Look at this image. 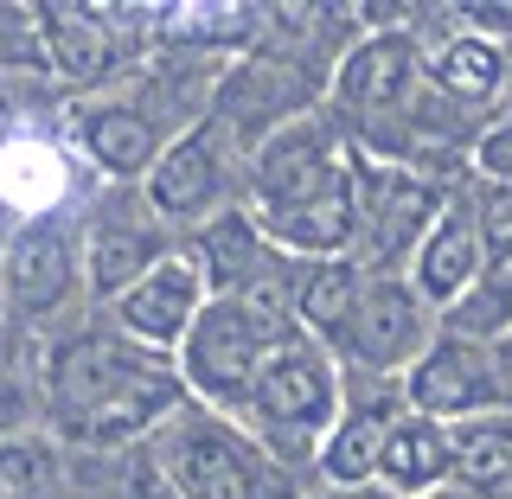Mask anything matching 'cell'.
I'll list each match as a JSON object with an SVG mask.
<instances>
[{
	"instance_id": "cell-1",
	"label": "cell",
	"mask_w": 512,
	"mask_h": 499,
	"mask_svg": "<svg viewBox=\"0 0 512 499\" xmlns=\"http://www.w3.org/2000/svg\"><path fill=\"white\" fill-rule=\"evenodd\" d=\"M180 404V378L160 346L122 333H77L52 352V416L71 442H122L141 436Z\"/></svg>"
},
{
	"instance_id": "cell-2",
	"label": "cell",
	"mask_w": 512,
	"mask_h": 499,
	"mask_svg": "<svg viewBox=\"0 0 512 499\" xmlns=\"http://www.w3.org/2000/svg\"><path fill=\"white\" fill-rule=\"evenodd\" d=\"M295 333V282L263 288L256 276L244 295H212L205 314L192 320V333L180 340V372L186 384L218 410H250L256 372L276 352V340Z\"/></svg>"
},
{
	"instance_id": "cell-3",
	"label": "cell",
	"mask_w": 512,
	"mask_h": 499,
	"mask_svg": "<svg viewBox=\"0 0 512 499\" xmlns=\"http://www.w3.org/2000/svg\"><path fill=\"white\" fill-rule=\"evenodd\" d=\"M448 199L436 180H416L404 167H378V160H359V237H352V263L384 276L397 256L423 250L416 237H429L442 224Z\"/></svg>"
},
{
	"instance_id": "cell-4",
	"label": "cell",
	"mask_w": 512,
	"mask_h": 499,
	"mask_svg": "<svg viewBox=\"0 0 512 499\" xmlns=\"http://www.w3.org/2000/svg\"><path fill=\"white\" fill-rule=\"evenodd\" d=\"M333 404H340V378H333L327 352H320L308 333L276 340V352L263 359L256 391H250L256 423L276 442H301V436H320V429L333 423Z\"/></svg>"
},
{
	"instance_id": "cell-5",
	"label": "cell",
	"mask_w": 512,
	"mask_h": 499,
	"mask_svg": "<svg viewBox=\"0 0 512 499\" xmlns=\"http://www.w3.org/2000/svg\"><path fill=\"white\" fill-rule=\"evenodd\" d=\"M352 173V154L340 141V128L327 116H295L282 128H269L263 148H256V173H250V192L256 205H288V199H308L327 180Z\"/></svg>"
},
{
	"instance_id": "cell-6",
	"label": "cell",
	"mask_w": 512,
	"mask_h": 499,
	"mask_svg": "<svg viewBox=\"0 0 512 499\" xmlns=\"http://www.w3.org/2000/svg\"><path fill=\"white\" fill-rule=\"evenodd\" d=\"M429 340V314H423V295L391 276H372L359 295V308H352L340 346L352 352L359 365H372V372H397V365H416V352Z\"/></svg>"
},
{
	"instance_id": "cell-7",
	"label": "cell",
	"mask_w": 512,
	"mask_h": 499,
	"mask_svg": "<svg viewBox=\"0 0 512 499\" xmlns=\"http://www.w3.org/2000/svg\"><path fill=\"white\" fill-rule=\"evenodd\" d=\"M128 340L141 346H180L192 333V320L205 314V276L192 263H180V256H160V263L141 276L128 295L116 301Z\"/></svg>"
},
{
	"instance_id": "cell-8",
	"label": "cell",
	"mask_w": 512,
	"mask_h": 499,
	"mask_svg": "<svg viewBox=\"0 0 512 499\" xmlns=\"http://www.w3.org/2000/svg\"><path fill=\"white\" fill-rule=\"evenodd\" d=\"M423 77V52H416L410 32H372L365 45H352L340 77H333V96L352 116H378V109H397Z\"/></svg>"
},
{
	"instance_id": "cell-9",
	"label": "cell",
	"mask_w": 512,
	"mask_h": 499,
	"mask_svg": "<svg viewBox=\"0 0 512 499\" xmlns=\"http://www.w3.org/2000/svg\"><path fill=\"white\" fill-rule=\"evenodd\" d=\"M410 404L423 416H455V423H468V416L500 410V384H493V365L480 359L468 340H448V346L423 352V359L410 365Z\"/></svg>"
},
{
	"instance_id": "cell-10",
	"label": "cell",
	"mask_w": 512,
	"mask_h": 499,
	"mask_svg": "<svg viewBox=\"0 0 512 499\" xmlns=\"http://www.w3.org/2000/svg\"><path fill=\"white\" fill-rule=\"evenodd\" d=\"M167 487L173 499H256V474L224 429L186 423L167 442Z\"/></svg>"
},
{
	"instance_id": "cell-11",
	"label": "cell",
	"mask_w": 512,
	"mask_h": 499,
	"mask_svg": "<svg viewBox=\"0 0 512 499\" xmlns=\"http://www.w3.org/2000/svg\"><path fill=\"white\" fill-rule=\"evenodd\" d=\"M487 276V244H480V218H468L461 205H448L442 224L423 237V250H416V295L429 301V308H455L468 288H480Z\"/></svg>"
},
{
	"instance_id": "cell-12",
	"label": "cell",
	"mask_w": 512,
	"mask_h": 499,
	"mask_svg": "<svg viewBox=\"0 0 512 499\" xmlns=\"http://www.w3.org/2000/svg\"><path fill=\"white\" fill-rule=\"evenodd\" d=\"M77 282V256H71V237L58 224H26L20 237L7 244V301L13 314H52Z\"/></svg>"
},
{
	"instance_id": "cell-13",
	"label": "cell",
	"mask_w": 512,
	"mask_h": 499,
	"mask_svg": "<svg viewBox=\"0 0 512 499\" xmlns=\"http://www.w3.org/2000/svg\"><path fill=\"white\" fill-rule=\"evenodd\" d=\"M218 186H224V167H218V148L205 135L173 141L148 173V199L160 218H199L218 199Z\"/></svg>"
},
{
	"instance_id": "cell-14",
	"label": "cell",
	"mask_w": 512,
	"mask_h": 499,
	"mask_svg": "<svg viewBox=\"0 0 512 499\" xmlns=\"http://www.w3.org/2000/svg\"><path fill=\"white\" fill-rule=\"evenodd\" d=\"M39 20V39H45V58H52L58 77L71 84H96L116 58L109 45V26H96V7H32Z\"/></svg>"
},
{
	"instance_id": "cell-15",
	"label": "cell",
	"mask_w": 512,
	"mask_h": 499,
	"mask_svg": "<svg viewBox=\"0 0 512 499\" xmlns=\"http://www.w3.org/2000/svg\"><path fill=\"white\" fill-rule=\"evenodd\" d=\"M384 480L397 493H436L448 474H455V455H448V429L436 416H410V423H391V442H384Z\"/></svg>"
},
{
	"instance_id": "cell-16",
	"label": "cell",
	"mask_w": 512,
	"mask_h": 499,
	"mask_svg": "<svg viewBox=\"0 0 512 499\" xmlns=\"http://www.w3.org/2000/svg\"><path fill=\"white\" fill-rule=\"evenodd\" d=\"M365 269L359 263H308L295 276V320L301 327H314V333H327V340H340L346 333V320L352 308H359V295H365Z\"/></svg>"
},
{
	"instance_id": "cell-17",
	"label": "cell",
	"mask_w": 512,
	"mask_h": 499,
	"mask_svg": "<svg viewBox=\"0 0 512 499\" xmlns=\"http://www.w3.org/2000/svg\"><path fill=\"white\" fill-rule=\"evenodd\" d=\"M77 141L90 148V160L103 173H154V122L141 116V109H122V103H109V109H90L84 128H77Z\"/></svg>"
},
{
	"instance_id": "cell-18",
	"label": "cell",
	"mask_w": 512,
	"mask_h": 499,
	"mask_svg": "<svg viewBox=\"0 0 512 499\" xmlns=\"http://www.w3.org/2000/svg\"><path fill=\"white\" fill-rule=\"evenodd\" d=\"M263 244L269 237L256 231V218H244V212H224L212 231L199 237V276H205V288L212 295H244V288L256 282V263H263Z\"/></svg>"
},
{
	"instance_id": "cell-19",
	"label": "cell",
	"mask_w": 512,
	"mask_h": 499,
	"mask_svg": "<svg viewBox=\"0 0 512 499\" xmlns=\"http://www.w3.org/2000/svg\"><path fill=\"white\" fill-rule=\"evenodd\" d=\"M448 455H455V480L474 487H506L512 480V410H487L448 429Z\"/></svg>"
},
{
	"instance_id": "cell-20",
	"label": "cell",
	"mask_w": 512,
	"mask_h": 499,
	"mask_svg": "<svg viewBox=\"0 0 512 499\" xmlns=\"http://www.w3.org/2000/svg\"><path fill=\"white\" fill-rule=\"evenodd\" d=\"M506 77V52L487 39V32H455V39L436 52V84L455 96V103H487Z\"/></svg>"
},
{
	"instance_id": "cell-21",
	"label": "cell",
	"mask_w": 512,
	"mask_h": 499,
	"mask_svg": "<svg viewBox=\"0 0 512 499\" xmlns=\"http://www.w3.org/2000/svg\"><path fill=\"white\" fill-rule=\"evenodd\" d=\"M84 256H90V288L96 295H116V301L160 263L154 244L141 231H128V224H90V250Z\"/></svg>"
},
{
	"instance_id": "cell-22",
	"label": "cell",
	"mask_w": 512,
	"mask_h": 499,
	"mask_svg": "<svg viewBox=\"0 0 512 499\" xmlns=\"http://www.w3.org/2000/svg\"><path fill=\"white\" fill-rule=\"evenodd\" d=\"M384 442H391V423L384 416H346L340 429L327 436V455H320V468L333 480H346V487H365L378 468H384Z\"/></svg>"
},
{
	"instance_id": "cell-23",
	"label": "cell",
	"mask_w": 512,
	"mask_h": 499,
	"mask_svg": "<svg viewBox=\"0 0 512 499\" xmlns=\"http://www.w3.org/2000/svg\"><path fill=\"white\" fill-rule=\"evenodd\" d=\"M480 244H487V263H493V256H506L512 250V192L506 186H493L487 192V199H480Z\"/></svg>"
},
{
	"instance_id": "cell-24",
	"label": "cell",
	"mask_w": 512,
	"mask_h": 499,
	"mask_svg": "<svg viewBox=\"0 0 512 499\" xmlns=\"http://www.w3.org/2000/svg\"><path fill=\"white\" fill-rule=\"evenodd\" d=\"M474 167L487 173L493 186H506V192H512V122H500V128H487V135L474 141Z\"/></svg>"
},
{
	"instance_id": "cell-25",
	"label": "cell",
	"mask_w": 512,
	"mask_h": 499,
	"mask_svg": "<svg viewBox=\"0 0 512 499\" xmlns=\"http://www.w3.org/2000/svg\"><path fill=\"white\" fill-rule=\"evenodd\" d=\"M39 487H45V461L32 455V448H7V455H0V493L32 499Z\"/></svg>"
},
{
	"instance_id": "cell-26",
	"label": "cell",
	"mask_w": 512,
	"mask_h": 499,
	"mask_svg": "<svg viewBox=\"0 0 512 499\" xmlns=\"http://www.w3.org/2000/svg\"><path fill=\"white\" fill-rule=\"evenodd\" d=\"M26 423V397H20V378L0 372V436H13V429Z\"/></svg>"
},
{
	"instance_id": "cell-27",
	"label": "cell",
	"mask_w": 512,
	"mask_h": 499,
	"mask_svg": "<svg viewBox=\"0 0 512 499\" xmlns=\"http://www.w3.org/2000/svg\"><path fill=\"white\" fill-rule=\"evenodd\" d=\"M468 26H487V32H512V7H461Z\"/></svg>"
},
{
	"instance_id": "cell-28",
	"label": "cell",
	"mask_w": 512,
	"mask_h": 499,
	"mask_svg": "<svg viewBox=\"0 0 512 499\" xmlns=\"http://www.w3.org/2000/svg\"><path fill=\"white\" fill-rule=\"evenodd\" d=\"M340 499H391V493H378V487H352V493H340Z\"/></svg>"
},
{
	"instance_id": "cell-29",
	"label": "cell",
	"mask_w": 512,
	"mask_h": 499,
	"mask_svg": "<svg viewBox=\"0 0 512 499\" xmlns=\"http://www.w3.org/2000/svg\"><path fill=\"white\" fill-rule=\"evenodd\" d=\"M493 499H512V480H506V487H493Z\"/></svg>"
},
{
	"instance_id": "cell-30",
	"label": "cell",
	"mask_w": 512,
	"mask_h": 499,
	"mask_svg": "<svg viewBox=\"0 0 512 499\" xmlns=\"http://www.w3.org/2000/svg\"><path fill=\"white\" fill-rule=\"evenodd\" d=\"M0 128H7V109H0Z\"/></svg>"
},
{
	"instance_id": "cell-31",
	"label": "cell",
	"mask_w": 512,
	"mask_h": 499,
	"mask_svg": "<svg viewBox=\"0 0 512 499\" xmlns=\"http://www.w3.org/2000/svg\"><path fill=\"white\" fill-rule=\"evenodd\" d=\"M436 499H455V493H436Z\"/></svg>"
}]
</instances>
